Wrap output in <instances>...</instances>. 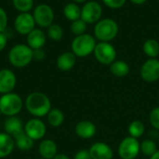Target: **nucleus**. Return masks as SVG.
Instances as JSON below:
<instances>
[{"instance_id":"41","label":"nucleus","mask_w":159,"mask_h":159,"mask_svg":"<svg viewBox=\"0 0 159 159\" xmlns=\"http://www.w3.org/2000/svg\"><path fill=\"white\" fill-rule=\"evenodd\" d=\"M158 145H159V137H158Z\"/></svg>"},{"instance_id":"15","label":"nucleus","mask_w":159,"mask_h":159,"mask_svg":"<svg viewBox=\"0 0 159 159\" xmlns=\"http://www.w3.org/2000/svg\"><path fill=\"white\" fill-rule=\"evenodd\" d=\"M75 131L79 138L89 140L96 135L97 127L93 122L89 120H81L75 125Z\"/></svg>"},{"instance_id":"16","label":"nucleus","mask_w":159,"mask_h":159,"mask_svg":"<svg viewBox=\"0 0 159 159\" xmlns=\"http://www.w3.org/2000/svg\"><path fill=\"white\" fill-rule=\"evenodd\" d=\"M27 45L33 49H41L46 43V34L41 29H34L27 34L26 37Z\"/></svg>"},{"instance_id":"17","label":"nucleus","mask_w":159,"mask_h":159,"mask_svg":"<svg viewBox=\"0 0 159 159\" xmlns=\"http://www.w3.org/2000/svg\"><path fill=\"white\" fill-rule=\"evenodd\" d=\"M76 58L77 57L72 51L63 52L57 58V67L62 72L70 71L75 67L76 63Z\"/></svg>"},{"instance_id":"19","label":"nucleus","mask_w":159,"mask_h":159,"mask_svg":"<svg viewBox=\"0 0 159 159\" xmlns=\"http://www.w3.org/2000/svg\"><path fill=\"white\" fill-rule=\"evenodd\" d=\"M15 147V142L12 136L6 132H0V158L9 156Z\"/></svg>"},{"instance_id":"40","label":"nucleus","mask_w":159,"mask_h":159,"mask_svg":"<svg viewBox=\"0 0 159 159\" xmlns=\"http://www.w3.org/2000/svg\"><path fill=\"white\" fill-rule=\"evenodd\" d=\"M75 3H76V4H84V3H86L88 0H73Z\"/></svg>"},{"instance_id":"42","label":"nucleus","mask_w":159,"mask_h":159,"mask_svg":"<svg viewBox=\"0 0 159 159\" xmlns=\"http://www.w3.org/2000/svg\"><path fill=\"white\" fill-rule=\"evenodd\" d=\"M40 159H44V158H40Z\"/></svg>"},{"instance_id":"39","label":"nucleus","mask_w":159,"mask_h":159,"mask_svg":"<svg viewBox=\"0 0 159 159\" xmlns=\"http://www.w3.org/2000/svg\"><path fill=\"white\" fill-rule=\"evenodd\" d=\"M150 159H159V150L155 154V155H153V156L150 157Z\"/></svg>"},{"instance_id":"27","label":"nucleus","mask_w":159,"mask_h":159,"mask_svg":"<svg viewBox=\"0 0 159 159\" xmlns=\"http://www.w3.org/2000/svg\"><path fill=\"white\" fill-rule=\"evenodd\" d=\"M158 151V145L152 139H145L141 143V153L148 157H151Z\"/></svg>"},{"instance_id":"36","label":"nucleus","mask_w":159,"mask_h":159,"mask_svg":"<svg viewBox=\"0 0 159 159\" xmlns=\"http://www.w3.org/2000/svg\"><path fill=\"white\" fill-rule=\"evenodd\" d=\"M7 42V39L6 34L4 33H0V52L6 48Z\"/></svg>"},{"instance_id":"30","label":"nucleus","mask_w":159,"mask_h":159,"mask_svg":"<svg viewBox=\"0 0 159 159\" xmlns=\"http://www.w3.org/2000/svg\"><path fill=\"white\" fill-rule=\"evenodd\" d=\"M14 7L20 13L29 12L34 7V0H12Z\"/></svg>"},{"instance_id":"34","label":"nucleus","mask_w":159,"mask_h":159,"mask_svg":"<svg viewBox=\"0 0 159 159\" xmlns=\"http://www.w3.org/2000/svg\"><path fill=\"white\" fill-rule=\"evenodd\" d=\"M74 159H92L90 157L89 149H81L77 151L74 157Z\"/></svg>"},{"instance_id":"25","label":"nucleus","mask_w":159,"mask_h":159,"mask_svg":"<svg viewBox=\"0 0 159 159\" xmlns=\"http://www.w3.org/2000/svg\"><path fill=\"white\" fill-rule=\"evenodd\" d=\"M128 131L130 137L135 139L142 138L145 133V125L141 120H133L128 128Z\"/></svg>"},{"instance_id":"13","label":"nucleus","mask_w":159,"mask_h":159,"mask_svg":"<svg viewBox=\"0 0 159 159\" xmlns=\"http://www.w3.org/2000/svg\"><path fill=\"white\" fill-rule=\"evenodd\" d=\"M92 159H113L114 151L112 147L103 142L94 143L89 149Z\"/></svg>"},{"instance_id":"26","label":"nucleus","mask_w":159,"mask_h":159,"mask_svg":"<svg viewBox=\"0 0 159 159\" xmlns=\"http://www.w3.org/2000/svg\"><path fill=\"white\" fill-rule=\"evenodd\" d=\"M48 122L50 126L58 128L64 122V114L60 109H51L48 114Z\"/></svg>"},{"instance_id":"29","label":"nucleus","mask_w":159,"mask_h":159,"mask_svg":"<svg viewBox=\"0 0 159 159\" xmlns=\"http://www.w3.org/2000/svg\"><path fill=\"white\" fill-rule=\"evenodd\" d=\"M48 36L53 41H60L63 36V30L61 25L52 23L48 27Z\"/></svg>"},{"instance_id":"21","label":"nucleus","mask_w":159,"mask_h":159,"mask_svg":"<svg viewBox=\"0 0 159 159\" xmlns=\"http://www.w3.org/2000/svg\"><path fill=\"white\" fill-rule=\"evenodd\" d=\"M110 72L116 77H125L130 72L129 64L123 60H116L111 65H109Z\"/></svg>"},{"instance_id":"23","label":"nucleus","mask_w":159,"mask_h":159,"mask_svg":"<svg viewBox=\"0 0 159 159\" xmlns=\"http://www.w3.org/2000/svg\"><path fill=\"white\" fill-rule=\"evenodd\" d=\"M143 51L149 59H156L159 55V42L157 39L149 38L143 45Z\"/></svg>"},{"instance_id":"10","label":"nucleus","mask_w":159,"mask_h":159,"mask_svg":"<svg viewBox=\"0 0 159 159\" xmlns=\"http://www.w3.org/2000/svg\"><path fill=\"white\" fill-rule=\"evenodd\" d=\"M140 75L143 81L154 83L159 80V60L148 59L141 66Z\"/></svg>"},{"instance_id":"32","label":"nucleus","mask_w":159,"mask_h":159,"mask_svg":"<svg viewBox=\"0 0 159 159\" xmlns=\"http://www.w3.org/2000/svg\"><path fill=\"white\" fill-rule=\"evenodd\" d=\"M104 6L111 9H119L123 7L127 0H102Z\"/></svg>"},{"instance_id":"1","label":"nucleus","mask_w":159,"mask_h":159,"mask_svg":"<svg viewBox=\"0 0 159 159\" xmlns=\"http://www.w3.org/2000/svg\"><path fill=\"white\" fill-rule=\"evenodd\" d=\"M25 107L33 116L42 117L48 116L51 110V102L42 92H32L25 100Z\"/></svg>"},{"instance_id":"37","label":"nucleus","mask_w":159,"mask_h":159,"mask_svg":"<svg viewBox=\"0 0 159 159\" xmlns=\"http://www.w3.org/2000/svg\"><path fill=\"white\" fill-rule=\"evenodd\" d=\"M132 4H134V5H138V6H140V5H143L144 3H146L148 0H129Z\"/></svg>"},{"instance_id":"5","label":"nucleus","mask_w":159,"mask_h":159,"mask_svg":"<svg viewBox=\"0 0 159 159\" xmlns=\"http://www.w3.org/2000/svg\"><path fill=\"white\" fill-rule=\"evenodd\" d=\"M23 106L21 98L13 92L3 94L0 97V113L6 116H14L18 115Z\"/></svg>"},{"instance_id":"11","label":"nucleus","mask_w":159,"mask_h":159,"mask_svg":"<svg viewBox=\"0 0 159 159\" xmlns=\"http://www.w3.org/2000/svg\"><path fill=\"white\" fill-rule=\"evenodd\" d=\"M24 131L32 140L38 141L45 137L47 128L42 120L35 117L26 122V124L24 125Z\"/></svg>"},{"instance_id":"35","label":"nucleus","mask_w":159,"mask_h":159,"mask_svg":"<svg viewBox=\"0 0 159 159\" xmlns=\"http://www.w3.org/2000/svg\"><path fill=\"white\" fill-rule=\"evenodd\" d=\"M45 58V52L42 49H36L34 50V59L37 61H41Z\"/></svg>"},{"instance_id":"12","label":"nucleus","mask_w":159,"mask_h":159,"mask_svg":"<svg viewBox=\"0 0 159 159\" xmlns=\"http://www.w3.org/2000/svg\"><path fill=\"white\" fill-rule=\"evenodd\" d=\"M35 26V21L34 19L33 14L29 12H24L19 14L14 21V28L15 30L22 35H27L31 33Z\"/></svg>"},{"instance_id":"9","label":"nucleus","mask_w":159,"mask_h":159,"mask_svg":"<svg viewBox=\"0 0 159 159\" xmlns=\"http://www.w3.org/2000/svg\"><path fill=\"white\" fill-rule=\"evenodd\" d=\"M35 24L42 28L49 27L54 20V11L52 7L47 4H40L34 9L33 13Z\"/></svg>"},{"instance_id":"18","label":"nucleus","mask_w":159,"mask_h":159,"mask_svg":"<svg viewBox=\"0 0 159 159\" xmlns=\"http://www.w3.org/2000/svg\"><path fill=\"white\" fill-rule=\"evenodd\" d=\"M38 151L42 158L53 159L58 154V146L54 141L50 139H46L40 143Z\"/></svg>"},{"instance_id":"7","label":"nucleus","mask_w":159,"mask_h":159,"mask_svg":"<svg viewBox=\"0 0 159 159\" xmlns=\"http://www.w3.org/2000/svg\"><path fill=\"white\" fill-rule=\"evenodd\" d=\"M117 153L121 159H136L141 153V143L133 137H126L120 142Z\"/></svg>"},{"instance_id":"38","label":"nucleus","mask_w":159,"mask_h":159,"mask_svg":"<svg viewBox=\"0 0 159 159\" xmlns=\"http://www.w3.org/2000/svg\"><path fill=\"white\" fill-rule=\"evenodd\" d=\"M53 159H70V157L64 154H57L56 157Z\"/></svg>"},{"instance_id":"6","label":"nucleus","mask_w":159,"mask_h":159,"mask_svg":"<svg viewBox=\"0 0 159 159\" xmlns=\"http://www.w3.org/2000/svg\"><path fill=\"white\" fill-rule=\"evenodd\" d=\"M93 55L99 63L102 65H111L116 60L117 52L111 42H99L95 47Z\"/></svg>"},{"instance_id":"33","label":"nucleus","mask_w":159,"mask_h":159,"mask_svg":"<svg viewBox=\"0 0 159 159\" xmlns=\"http://www.w3.org/2000/svg\"><path fill=\"white\" fill-rule=\"evenodd\" d=\"M7 25V15L3 7H0V33H3Z\"/></svg>"},{"instance_id":"2","label":"nucleus","mask_w":159,"mask_h":159,"mask_svg":"<svg viewBox=\"0 0 159 159\" xmlns=\"http://www.w3.org/2000/svg\"><path fill=\"white\" fill-rule=\"evenodd\" d=\"M94 37L99 42H111L116 38L119 26L116 20L111 18L101 19L94 26Z\"/></svg>"},{"instance_id":"31","label":"nucleus","mask_w":159,"mask_h":159,"mask_svg":"<svg viewBox=\"0 0 159 159\" xmlns=\"http://www.w3.org/2000/svg\"><path fill=\"white\" fill-rule=\"evenodd\" d=\"M149 123L153 129L159 131V106L155 107L149 114Z\"/></svg>"},{"instance_id":"24","label":"nucleus","mask_w":159,"mask_h":159,"mask_svg":"<svg viewBox=\"0 0 159 159\" xmlns=\"http://www.w3.org/2000/svg\"><path fill=\"white\" fill-rule=\"evenodd\" d=\"M63 15L70 21L76 20L81 18V7L75 2L68 3L63 7Z\"/></svg>"},{"instance_id":"22","label":"nucleus","mask_w":159,"mask_h":159,"mask_svg":"<svg viewBox=\"0 0 159 159\" xmlns=\"http://www.w3.org/2000/svg\"><path fill=\"white\" fill-rule=\"evenodd\" d=\"M14 142H15V145L22 151H27L30 150L33 146H34V140H32L23 130L20 131L19 133L15 134L13 136Z\"/></svg>"},{"instance_id":"4","label":"nucleus","mask_w":159,"mask_h":159,"mask_svg":"<svg viewBox=\"0 0 159 159\" xmlns=\"http://www.w3.org/2000/svg\"><path fill=\"white\" fill-rule=\"evenodd\" d=\"M34 59V50L24 44H18L14 46L8 53L9 62L17 67L22 68L27 66Z\"/></svg>"},{"instance_id":"20","label":"nucleus","mask_w":159,"mask_h":159,"mask_svg":"<svg viewBox=\"0 0 159 159\" xmlns=\"http://www.w3.org/2000/svg\"><path fill=\"white\" fill-rule=\"evenodd\" d=\"M4 129L6 130V133H7L13 137L15 134L23 130L22 121L16 116H8L4 123Z\"/></svg>"},{"instance_id":"28","label":"nucleus","mask_w":159,"mask_h":159,"mask_svg":"<svg viewBox=\"0 0 159 159\" xmlns=\"http://www.w3.org/2000/svg\"><path fill=\"white\" fill-rule=\"evenodd\" d=\"M70 29H71V32L75 36L81 35V34H86L87 29H88V24L80 18V19L72 21L71 26H70Z\"/></svg>"},{"instance_id":"14","label":"nucleus","mask_w":159,"mask_h":159,"mask_svg":"<svg viewBox=\"0 0 159 159\" xmlns=\"http://www.w3.org/2000/svg\"><path fill=\"white\" fill-rule=\"evenodd\" d=\"M16 75L9 69L0 70V93L7 94L12 92L16 86Z\"/></svg>"},{"instance_id":"8","label":"nucleus","mask_w":159,"mask_h":159,"mask_svg":"<svg viewBox=\"0 0 159 159\" xmlns=\"http://www.w3.org/2000/svg\"><path fill=\"white\" fill-rule=\"evenodd\" d=\"M102 16V5L94 0L87 1L81 7V19L87 24L97 23Z\"/></svg>"},{"instance_id":"3","label":"nucleus","mask_w":159,"mask_h":159,"mask_svg":"<svg viewBox=\"0 0 159 159\" xmlns=\"http://www.w3.org/2000/svg\"><path fill=\"white\" fill-rule=\"evenodd\" d=\"M97 45L94 35L89 34H84L75 36L71 44L72 52L78 58H85L93 54L95 47Z\"/></svg>"}]
</instances>
